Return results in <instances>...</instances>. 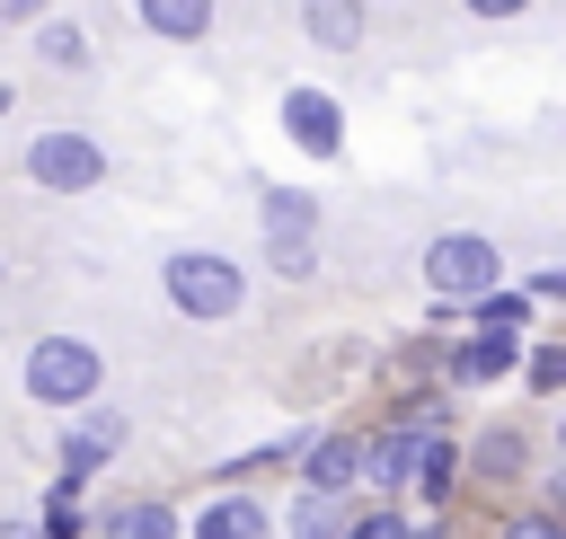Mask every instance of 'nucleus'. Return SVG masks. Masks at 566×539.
I'll return each mask as SVG.
<instances>
[{
  "label": "nucleus",
  "instance_id": "18",
  "mask_svg": "<svg viewBox=\"0 0 566 539\" xmlns=\"http://www.w3.org/2000/svg\"><path fill=\"white\" fill-rule=\"evenodd\" d=\"M35 539H88V512H80V495H71V486H53V504H44Z\"/></svg>",
  "mask_w": 566,
  "mask_h": 539
},
{
  "label": "nucleus",
  "instance_id": "11",
  "mask_svg": "<svg viewBox=\"0 0 566 539\" xmlns=\"http://www.w3.org/2000/svg\"><path fill=\"white\" fill-rule=\"evenodd\" d=\"M363 27H371V9H363V0H301V35H310L318 53H354V44H363Z\"/></svg>",
  "mask_w": 566,
  "mask_h": 539
},
{
  "label": "nucleus",
  "instance_id": "26",
  "mask_svg": "<svg viewBox=\"0 0 566 539\" xmlns=\"http://www.w3.org/2000/svg\"><path fill=\"white\" fill-rule=\"evenodd\" d=\"M460 9H469V18H522L531 0H460Z\"/></svg>",
  "mask_w": 566,
  "mask_h": 539
},
{
  "label": "nucleus",
  "instance_id": "12",
  "mask_svg": "<svg viewBox=\"0 0 566 539\" xmlns=\"http://www.w3.org/2000/svg\"><path fill=\"white\" fill-rule=\"evenodd\" d=\"M274 521H265V504L256 495H212L203 512H195V539H265Z\"/></svg>",
  "mask_w": 566,
  "mask_h": 539
},
{
  "label": "nucleus",
  "instance_id": "28",
  "mask_svg": "<svg viewBox=\"0 0 566 539\" xmlns=\"http://www.w3.org/2000/svg\"><path fill=\"white\" fill-rule=\"evenodd\" d=\"M407 539H460V530H407Z\"/></svg>",
  "mask_w": 566,
  "mask_h": 539
},
{
  "label": "nucleus",
  "instance_id": "17",
  "mask_svg": "<svg viewBox=\"0 0 566 539\" xmlns=\"http://www.w3.org/2000/svg\"><path fill=\"white\" fill-rule=\"evenodd\" d=\"M469 309H478V327H495V336H522V327H531V300H522V292H504V283H495V292H478Z\"/></svg>",
  "mask_w": 566,
  "mask_h": 539
},
{
  "label": "nucleus",
  "instance_id": "5",
  "mask_svg": "<svg viewBox=\"0 0 566 539\" xmlns=\"http://www.w3.org/2000/svg\"><path fill=\"white\" fill-rule=\"evenodd\" d=\"M27 177H35L44 194H88V186L106 177V150H97L88 133L53 124V133H35V141H27Z\"/></svg>",
  "mask_w": 566,
  "mask_h": 539
},
{
  "label": "nucleus",
  "instance_id": "20",
  "mask_svg": "<svg viewBox=\"0 0 566 539\" xmlns=\"http://www.w3.org/2000/svg\"><path fill=\"white\" fill-rule=\"evenodd\" d=\"M336 539H407V512H389V504H380V512H345Z\"/></svg>",
  "mask_w": 566,
  "mask_h": 539
},
{
  "label": "nucleus",
  "instance_id": "7",
  "mask_svg": "<svg viewBox=\"0 0 566 539\" xmlns=\"http://www.w3.org/2000/svg\"><path fill=\"white\" fill-rule=\"evenodd\" d=\"M354 477H363V433H310L301 495H354Z\"/></svg>",
  "mask_w": 566,
  "mask_h": 539
},
{
  "label": "nucleus",
  "instance_id": "6",
  "mask_svg": "<svg viewBox=\"0 0 566 539\" xmlns=\"http://www.w3.org/2000/svg\"><path fill=\"white\" fill-rule=\"evenodd\" d=\"M106 451H124V406H97V398H88V406H80V424L62 433V486L80 495V486L97 477V459H106Z\"/></svg>",
  "mask_w": 566,
  "mask_h": 539
},
{
  "label": "nucleus",
  "instance_id": "16",
  "mask_svg": "<svg viewBox=\"0 0 566 539\" xmlns=\"http://www.w3.org/2000/svg\"><path fill=\"white\" fill-rule=\"evenodd\" d=\"M345 512H354V495H301L292 504V539H336Z\"/></svg>",
  "mask_w": 566,
  "mask_h": 539
},
{
  "label": "nucleus",
  "instance_id": "13",
  "mask_svg": "<svg viewBox=\"0 0 566 539\" xmlns=\"http://www.w3.org/2000/svg\"><path fill=\"white\" fill-rule=\"evenodd\" d=\"M133 18H142L150 35H168V44H195V35L212 27V0H133Z\"/></svg>",
  "mask_w": 566,
  "mask_h": 539
},
{
  "label": "nucleus",
  "instance_id": "27",
  "mask_svg": "<svg viewBox=\"0 0 566 539\" xmlns=\"http://www.w3.org/2000/svg\"><path fill=\"white\" fill-rule=\"evenodd\" d=\"M0 539H35V521H0Z\"/></svg>",
  "mask_w": 566,
  "mask_h": 539
},
{
  "label": "nucleus",
  "instance_id": "21",
  "mask_svg": "<svg viewBox=\"0 0 566 539\" xmlns=\"http://www.w3.org/2000/svg\"><path fill=\"white\" fill-rule=\"evenodd\" d=\"M522 371H531V389L548 398V389L566 380V345H531V353H522Z\"/></svg>",
  "mask_w": 566,
  "mask_h": 539
},
{
  "label": "nucleus",
  "instance_id": "2",
  "mask_svg": "<svg viewBox=\"0 0 566 539\" xmlns=\"http://www.w3.org/2000/svg\"><path fill=\"white\" fill-rule=\"evenodd\" d=\"M97 380H106V362H97L88 336H44V345H27V398H35V406H88Z\"/></svg>",
  "mask_w": 566,
  "mask_h": 539
},
{
  "label": "nucleus",
  "instance_id": "29",
  "mask_svg": "<svg viewBox=\"0 0 566 539\" xmlns=\"http://www.w3.org/2000/svg\"><path fill=\"white\" fill-rule=\"evenodd\" d=\"M0 115H9V88H0Z\"/></svg>",
  "mask_w": 566,
  "mask_h": 539
},
{
  "label": "nucleus",
  "instance_id": "15",
  "mask_svg": "<svg viewBox=\"0 0 566 539\" xmlns=\"http://www.w3.org/2000/svg\"><path fill=\"white\" fill-rule=\"evenodd\" d=\"M97 539H177V512L168 504H115L97 521Z\"/></svg>",
  "mask_w": 566,
  "mask_h": 539
},
{
  "label": "nucleus",
  "instance_id": "25",
  "mask_svg": "<svg viewBox=\"0 0 566 539\" xmlns=\"http://www.w3.org/2000/svg\"><path fill=\"white\" fill-rule=\"evenodd\" d=\"M44 9H53V0H0V27H35Z\"/></svg>",
  "mask_w": 566,
  "mask_h": 539
},
{
  "label": "nucleus",
  "instance_id": "8",
  "mask_svg": "<svg viewBox=\"0 0 566 539\" xmlns=\"http://www.w3.org/2000/svg\"><path fill=\"white\" fill-rule=\"evenodd\" d=\"M283 133H292L310 159H327V150L345 141V106H336L327 88H283Z\"/></svg>",
  "mask_w": 566,
  "mask_h": 539
},
{
  "label": "nucleus",
  "instance_id": "22",
  "mask_svg": "<svg viewBox=\"0 0 566 539\" xmlns=\"http://www.w3.org/2000/svg\"><path fill=\"white\" fill-rule=\"evenodd\" d=\"M265 265H274L283 283H310V274H318V247H265Z\"/></svg>",
  "mask_w": 566,
  "mask_h": 539
},
{
  "label": "nucleus",
  "instance_id": "4",
  "mask_svg": "<svg viewBox=\"0 0 566 539\" xmlns=\"http://www.w3.org/2000/svg\"><path fill=\"white\" fill-rule=\"evenodd\" d=\"M424 283H433L442 300H478V292H495V283H504V256H495V239L451 230V239H433V247H424Z\"/></svg>",
  "mask_w": 566,
  "mask_h": 539
},
{
  "label": "nucleus",
  "instance_id": "23",
  "mask_svg": "<svg viewBox=\"0 0 566 539\" xmlns=\"http://www.w3.org/2000/svg\"><path fill=\"white\" fill-rule=\"evenodd\" d=\"M504 539H566V530H557V512H513Z\"/></svg>",
  "mask_w": 566,
  "mask_h": 539
},
{
  "label": "nucleus",
  "instance_id": "9",
  "mask_svg": "<svg viewBox=\"0 0 566 539\" xmlns=\"http://www.w3.org/2000/svg\"><path fill=\"white\" fill-rule=\"evenodd\" d=\"M442 371H451L460 389H486V380L522 371V336H495V327H478L469 345H451V353H442Z\"/></svg>",
  "mask_w": 566,
  "mask_h": 539
},
{
  "label": "nucleus",
  "instance_id": "3",
  "mask_svg": "<svg viewBox=\"0 0 566 539\" xmlns=\"http://www.w3.org/2000/svg\"><path fill=\"white\" fill-rule=\"evenodd\" d=\"M159 283H168V300H177L186 318H230V309L248 300V274H239L221 247H177Z\"/></svg>",
  "mask_w": 566,
  "mask_h": 539
},
{
  "label": "nucleus",
  "instance_id": "1",
  "mask_svg": "<svg viewBox=\"0 0 566 539\" xmlns=\"http://www.w3.org/2000/svg\"><path fill=\"white\" fill-rule=\"evenodd\" d=\"M363 477H380L389 495H424V504H442V495H451V477H460V451H451V433L389 424V433H371V442H363Z\"/></svg>",
  "mask_w": 566,
  "mask_h": 539
},
{
  "label": "nucleus",
  "instance_id": "10",
  "mask_svg": "<svg viewBox=\"0 0 566 539\" xmlns=\"http://www.w3.org/2000/svg\"><path fill=\"white\" fill-rule=\"evenodd\" d=\"M265 247H318V194L265 186Z\"/></svg>",
  "mask_w": 566,
  "mask_h": 539
},
{
  "label": "nucleus",
  "instance_id": "24",
  "mask_svg": "<svg viewBox=\"0 0 566 539\" xmlns=\"http://www.w3.org/2000/svg\"><path fill=\"white\" fill-rule=\"evenodd\" d=\"M522 300H531V309H539V300H566V274H557V265H539V274L522 283Z\"/></svg>",
  "mask_w": 566,
  "mask_h": 539
},
{
  "label": "nucleus",
  "instance_id": "19",
  "mask_svg": "<svg viewBox=\"0 0 566 539\" xmlns=\"http://www.w3.org/2000/svg\"><path fill=\"white\" fill-rule=\"evenodd\" d=\"M478 477H522V433H486L478 442Z\"/></svg>",
  "mask_w": 566,
  "mask_h": 539
},
{
  "label": "nucleus",
  "instance_id": "14",
  "mask_svg": "<svg viewBox=\"0 0 566 539\" xmlns=\"http://www.w3.org/2000/svg\"><path fill=\"white\" fill-rule=\"evenodd\" d=\"M35 62L44 71H88V35L71 18H35Z\"/></svg>",
  "mask_w": 566,
  "mask_h": 539
}]
</instances>
